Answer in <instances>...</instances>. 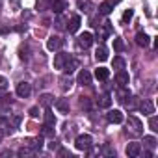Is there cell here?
Returning <instances> with one entry per match:
<instances>
[{"instance_id": "ac0fdd59", "label": "cell", "mask_w": 158, "mask_h": 158, "mask_svg": "<svg viewBox=\"0 0 158 158\" xmlns=\"http://www.w3.org/2000/svg\"><path fill=\"white\" fill-rule=\"evenodd\" d=\"M97 104H99V108H110L112 106V97L108 93H104L97 99Z\"/></svg>"}, {"instance_id": "d4e9b609", "label": "cell", "mask_w": 158, "mask_h": 158, "mask_svg": "<svg viewBox=\"0 0 158 158\" xmlns=\"http://www.w3.org/2000/svg\"><path fill=\"white\" fill-rule=\"evenodd\" d=\"M112 10H114V6H110L108 2H102V4L99 6V13H101V15H110Z\"/></svg>"}, {"instance_id": "b9f144b4", "label": "cell", "mask_w": 158, "mask_h": 158, "mask_svg": "<svg viewBox=\"0 0 158 158\" xmlns=\"http://www.w3.org/2000/svg\"><path fill=\"white\" fill-rule=\"evenodd\" d=\"M10 32V26H4V24H0V35H4Z\"/></svg>"}, {"instance_id": "ab89813d", "label": "cell", "mask_w": 158, "mask_h": 158, "mask_svg": "<svg viewBox=\"0 0 158 158\" xmlns=\"http://www.w3.org/2000/svg\"><path fill=\"white\" fill-rule=\"evenodd\" d=\"M28 114H30L32 119H37V117H39V108H37V106H32V108L28 110Z\"/></svg>"}, {"instance_id": "484cf974", "label": "cell", "mask_w": 158, "mask_h": 158, "mask_svg": "<svg viewBox=\"0 0 158 158\" xmlns=\"http://www.w3.org/2000/svg\"><path fill=\"white\" fill-rule=\"evenodd\" d=\"M128 97H130V91H128L127 88H121V89L117 91V101H119V102H125Z\"/></svg>"}, {"instance_id": "5b68a950", "label": "cell", "mask_w": 158, "mask_h": 158, "mask_svg": "<svg viewBox=\"0 0 158 158\" xmlns=\"http://www.w3.org/2000/svg\"><path fill=\"white\" fill-rule=\"evenodd\" d=\"M69 60H71V54H67V52H58V54L54 56V69H60V71H61Z\"/></svg>"}, {"instance_id": "ffe728a7", "label": "cell", "mask_w": 158, "mask_h": 158, "mask_svg": "<svg viewBox=\"0 0 158 158\" xmlns=\"http://www.w3.org/2000/svg\"><path fill=\"white\" fill-rule=\"evenodd\" d=\"M76 67H78V60H74V58L71 56V60H69V61L65 63V67H63L61 71H63L65 74H71V73H73V71H74Z\"/></svg>"}, {"instance_id": "7bdbcfd3", "label": "cell", "mask_w": 158, "mask_h": 158, "mask_svg": "<svg viewBox=\"0 0 158 158\" xmlns=\"http://www.w3.org/2000/svg\"><path fill=\"white\" fill-rule=\"evenodd\" d=\"M104 2H108L110 6H115V4H119V2H121V0H104Z\"/></svg>"}, {"instance_id": "60d3db41", "label": "cell", "mask_w": 158, "mask_h": 158, "mask_svg": "<svg viewBox=\"0 0 158 158\" xmlns=\"http://www.w3.org/2000/svg\"><path fill=\"white\" fill-rule=\"evenodd\" d=\"M58 156H69V158H71L73 154H71L67 149H58Z\"/></svg>"}, {"instance_id": "f1b7e54d", "label": "cell", "mask_w": 158, "mask_h": 158, "mask_svg": "<svg viewBox=\"0 0 158 158\" xmlns=\"http://www.w3.org/2000/svg\"><path fill=\"white\" fill-rule=\"evenodd\" d=\"M99 152H101V154H104V156H114V154H115L114 147H110L108 143H106V145H102V147L99 149Z\"/></svg>"}, {"instance_id": "603a6c76", "label": "cell", "mask_w": 158, "mask_h": 158, "mask_svg": "<svg viewBox=\"0 0 158 158\" xmlns=\"http://www.w3.org/2000/svg\"><path fill=\"white\" fill-rule=\"evenodd\" d=\"M52 102H54V97H52L50 93H43V95L39 97V104H41V106H45V108H48Z\"/></svg>"}, {"instance_id": "44dd1931", "label": "cell", "mask_w": 158, "mask_h": 158, "mask_svg": "<svg viewBox=\"0 0 158 158\" xmlns=\"http://www.w3.org/2000/svg\"><path fill=\"white\" fill-rule=\"evenodd\" d=\"M71 86H73L71 76H69V74H63V76L60 78V88H61L63 91H67V89H71Z\"/></svg>"}, {"instance_id": "9c48e42d", "label": "cell", "mask_w": 158, "mask_h": 158, "mask_svg": "<svg viewBox=\"0 0 158 158\" xmlns=\"http://www.w3.org/2000/svg\"><path fill=\"white\" fill-rule=\"evenodd\" d=\"M76 80H78V84H80V86H89L91 84V73L88 69H82L80 73H78Z\"/></svg>"}, {"instance_id": "7a4b0ae2", "label": "cell", "mask_w": 158, "mask_h": 158, "mask_svg": "<svg viewBox=\"0 0 158 158\" xmlns=\"http://www.w3.org/2000/svg\"><path fill=\"white\" fill-rule=\"evenodd\" d=\"M74 147H76L78 151L88 152V151L93 147V138H91L89 134H80V136L74 139Z\"/></svg>"}, {"instance_id": "83f0119b", "label": "cell", "mask_w": 158, "mask_h": 158, "mask_svg": "<svg viewBox=\"0 0 158 158\" xmlns=\"http://www.w3.org/2000/svg\"><path fill=\"white\" fill-rule=\"evenodd\" d=\"M143 143H145L149 149H154L158 141H156V138H154V136H143Z\"/></svg>"}, {"instance_id": "277c9868", "label": "cell", "mask_w": 158, "mask_h": 158, "mask_svg": "<svg viewBox=\"0 0 158 158\" xmlns=\"http://www.w3.org/2000/svg\"><path fill=\"white\" fill-rule=\"evenodd\" d=\"M23 145L24 147H30L35 152H39L43 149V138H26V139H23Z\"/></svg>"}, {"instance_id": "3957f363", "label": "cell", "mask_w": 158, "mask_h": 158, "mask_svg": "<svg viewBox=\"0 0 158 158\" xmlns=\"http://www.w3.org/2000/svg\"><path fill=\"white\" fill-rule=\"evenodd\" d=\"M91 43H93V34L91 32H84V34L78 35V39H76V45L80 48H89Z\"/></svg>"}, {"instance_id": "8992f818", "label": "cell", "mask_w": 158, "mask_h": 158, "mask_svg": "<svg viewBox=\"0 0 158 158\" xmlns=\"http://www.w3.org/2000/svg\"><path fill=\"white\" fill-rule=\"evenodd\" d=\"M106 119H108V123L119 125V123H123V121H125V115H123V112H121V110H108Z\"/></svg>"}, {"instance_id": "d6986e66", "label": "cell", "mask_w": 158, "mask_h": 158, "mask_svg": "<svg viewBox=\"0 0 158 158\" xmlns=\"http://www.w3.org/2000/svg\"><path fill=\"white\" fill-rule=\"evenodd\" d=\"M67 8L65 0H52V11L54 13H63V10Z\"/></svg>"}, {"instance_id": "e575fe53", "label": "cell", "mask_w": 158, "mask_h": 158, "mask_svg": "<svg viewBox=\"0 0 158 158\" xmlns=\"http://www.w3.org/2000/svg\"><path fill=\"white\" fill-rule=\"evenodd\" d=\"M19 154H21V156H32V154H35V151H32L30 147H24V145H23V147L19 149Z\"/></svg>"}, {"instance_id": "ee69618b", "label": "cell", "mask_w": 158, "mask_h": 158, "mask_svg": "<svg viewBox=\"0 0 158 158\" xmlns=\"http://www.w3.org/2000/svg\"><path fill=\"white\" fill-rule=\"evenodd\" d=\"M48 147L54 151V149H58V143H56V141H52V143H48Z\"/></svg>"}, {"instance_id": "4dcf8cb0", "label": "cell", "mask_w": 158, "mask_h": 158, "mask_svg": "<svg viewBox=\"0 0 158 158\" xmlns=\"http://www.w3.org/2000/svg\"><path fill=\"white\" fill-rule=\"evenodd\" d=\"M41 134H43V136H50V138H54V125H47V123H45Z\"/></svg>"}, {"instance_id": "f6af8a7d", "label": "cell", "mask_w": 158, "mask_h": 158, "mask_svg": "<svg viewBox=\"0 0 158 158\" xmlns=\"http://www.w3.org/2000/svg\"><path fill=\"white\" fill-rule=\"evenodd\" d=\"M2 136H4V132H2V130H0V141H2Z\"/></svg>"}, {"instance_id": "4fadbf2b", "label": "cell", "mask_w": 158, "mask_h": 158, "mask_svg": "<svg viewBox=\"0 0 158 158\" xmlns=\"http://www.w3.org/2000/svg\"><path fill=\"white\" fill-rule=\"evenodd\" d=\"M138 108H139V112H143L145 115H151V114H154V104H152L149 99H143V101L138 104Z\"/></svg>"}, {"instance_id": "cb8c5ba5", "label": "cell", "mask_w": 158, "mask_h": 158, "mask_svg": "<svg viewBox=\"0 0 158 158\" xmlns=\"http://www.w3.org/2000/svg\"><path fill=\"white\" fill-rule=\"evenodd\" d=\"M43 117H45V123H47V125H56V117H54V114H52L50 106L45 110V115H43Z\"/></svg>"}, {"instance_id": "4316f807", "label": "cell", "mask_w": 158, "mask_h": 158, "mask_svg": "<svg viewBox=\"0 0 158 158\" xmlns=\"http://www.w3.org/2000/svg\"><path fill=\"white\" fill-rule=\"evenodd\" d=\"M123 104H125V108H127V110H136V108H138L136 97H132V95H130V97H128V101H125Z\"/></svg>"}, {"instance_id": "8fae6325", "label": "cell", "mask_w": 158, "mask_h": 158, "mask_svg": "<svg viewBox=\"0 0 158 158\" xmlns=\"http://www.w3.org/2000/svg\"><path fill=\"white\" fill-rule=\"evenodd\" d=\"M112 34H114V28H112V24H110V23L99 24V39H108Z\"/></svg>"}, {"instance_id": "836d02e7", "label": "cell", "mask_w": 158, "mask_h": 158, "mask_svg": "<svg viewBox=\"0 0 158 158\" xmlns=\"http://www.w3.org/2000/svg\"><path fill=\"white\" fill-rule=\"evenodd\" d=\"M114 69H117V71L125 69V60H123L121 56H115V58H114Z\"/></svg>"}, {"instance_id": "6da1fadb", "label": "cell", "mask_w": 158, "mask_h": 158, "mask_svg": "<svg viewBox=\"0 0 158 158\" xmlns=\"http://www.w3.org/2000/svg\"><path fill=\"white\" fill-rule=\"evenodd\" d=\"M127 134L130 136H141L143 134V123L136 117V115H128V121H127Z\"/></svg>"}, {"instance_id": "f546056e", "label": "cell", "mask_w": 158, "mask_h": 158, "mask_svg": "<svg viewBox=\"0 0 158 158\" xmlns=\"http://www.w3.org/2000/svg\"><path fill=\"white\" fill-rule=\"evenodd\" d=\"M149 128H151L152 132H158V117L152 115V114H151V117H149Z\"/></svg>"}, {"instance_id": "7c38bea8", "label": "cell", "mask_w": 158, "mask_h": 158, "mask_svg": "<svg viewBox=\"0 0 158 158\" xmlns=\"http://www.w3.org/2000/svg\"><path fill=\"white\" fill-rule=\"evenodd\" d=\"M139 154H141V145H139L138 141H132V143L127 145V156L136 158V156H139Z\"/></svg>"}, {"instance_id": "1f68e13d", "label": "cell", "mask_w": 158, "mask_h": 158, "mask_svg": "<svg viewBox=\"0 0 158 158\" xmlns=\"http://www.w3.org/2000/svg\"><path fill=\"white\" fill-rule=\"evenodd\" d=\"M58 17H56V21H54V24H56V28H60V30H63L65 28V17L61 15V13H56Z\"/></svg>"}, {"instance_id": "8d00e7d4", "label": "cell", "mask_w": 158, "mask_h": 158, "mask_svg": "<svg viewBox=\"0 0 158 158\" xmlns=\"http://www.w3.org/2000/svg\"><path fill=\"white\" fill-rule=\"evenodd\" d=\"M10 123H11L13 130L19 128V125H21V115H11V117H10Z\"/></svg>"}, {"instance_id": "9a60e30c", "label": "cell", "mask_w": 158, "mask_h": 158, "mask_svg": "<svg viewBox=\"0 0 158 158\" xmlns=\"http://www.w3.org/2000/svg\"><path fill=\"white\" fill-rule=\"evenodd\" d=\"M54 106H56V110L60 114H69V101L67 99H58L54 102Z\"/></svg>"}, {"instance_id": "52a82bcc", "label": "cell", "mask_w": 158, "mask_h": 158, "mask_svg": "<svg viewBox=\"0 0 158 158\" xmlns=\"http://www.w3.org/2000/svg\"><path fill=\"white\" fill-rule=\"evenodd\" d=\"M30 93H32V84H28V82H19L17 84V95L21 99L30 97Z\"/></svg>"}, {"instance_id": "d590c367", "label": "cell", "mask_w": 158, "mask_h": 158, "mask_svg": "<svg viewBox=\"0 0 158 158\" xmlns=\"http://www.w3.org/2000/svg\"><path fill=\"white\" fill-rule=\"evenodd\" d=\"M8 91V80L4 76H0V95H4Z\"/></svg>"}, {"instance_id": "7402d4cb", "label": "cell", "mask_w": 158, "mask_h": 158, "mask_svg": "<svg viewBox=\"0 0 158 158\" xmlns=\"http://www.w3.org/2000/svg\"><path fill=\"white\" fill-rule=\"evenodd\" d=\"M136 43H138L139 47H149V35L143 34V32H138V34H136Z\"/></svg>"}, {"instance_id": "ba28073f", "label": "cell", "mask_w": 158, "mask_h": 158, "mask_svg": "<svg viewBox=\"0 0 158 158\" xmlns=\"http://www.w3.org/2000/svg\"><path fill=\"white\" fill-rule=\"evenodd\" d=\"M63 47V39L58 37V35H50L48 41H47V48L48 50H60Z\"/></svg>"}, {"instance_id": "30bf717a", "label": "cell", "mask_w": 158, "mask_h": 158, "mask_svg": "<svg viewBox=\"0 0 158 158\" xmlns=\"http://www.w3.org/2000/svg\"><path fill=\"white\" fill-rule=\"evenodd\" d=\"M115 82L119 84V88H127L128 86V82H130V76H128V73L127 71H117V74H115Z\"/></svg>"}, {"instance_id": "e0dca14e", "label": "cell", "mask_w": 158, "mask_h": 158, "mask_svg": "<svg viewBox=\"0 0 158 158\" xmlns=\"http://www.w3.org/2000/svg\"><path fill=\"white\" fill-rule=\"evenodd\" d=\"M108 76H110V69H106V67H99V69H95V78L97 80H108Z\"/></svg>"}, {"instance_id": "2e32d148", "label": "cell", "mask_w": 158, "mask_h": 158, "mask_svg": "<svg viewBox=\"0 0 158 158\" xmlns=\"http://www.w3.org/2000/svg\"><path fill=\"white\" fill-rule=\"evenodd\" d=\"M95 58H97V61H106V60H108V48H106L104 45L97 47V50H95Z\"/></svg>"}, {"instance_id": "bcb514c9", "label": "cell", "mask_w": 158, "mask_h": 158, "mask_svg": "<svg viewBox=\"0 0 158 158\" xmlns=\"http://www.w3.org/2000/svg\"><path fill=\"white\" fill-rule=\"evenodd\" d=\"M0 61H2V56H0Z\"/></svg>"}, {"instance_id": "5bb4252c", "label": "cell", "mask_w": 158, "mask_h": 158, "mask_svg": "<svg viewBox=\"0 0 158 158\" xmlns=\"http://www.w3.org/2000/svg\"><path fill=\"white\" fill-rule=\"evenodd\" d=\"M80 17L78 15H73L71 17V21H69V24H67V30L71 32V34H74V32H78V28H80Z\"/></svg>"}, {"instance_id": "74e56055", "label": "cell", "mask_w": 158, "mask_h": 158, "mask_svg": "<svg viewBox=\"0 0 158 158\" xmlns=\"http://www.w3.org/2000/svg\"><path fill=\"white\" fill-rule=\"evenodd\" d=\"M132 17H134V10H127V11L123 13V17H121V21H123V23H128V21L132 19Z\"/></svg>"}, {"instance_id": "d6a6232c", "label": "cell", "mask_w": 158, "mask_h": 158, "mask_svg": "<svg viewBox=\"0 0 158 158\" xmlns=\"http://www.w3.org/2000/svg\"><path fill=\"white\" fill-rule=\"evenodd\" d=\"M114 50H115V52H123V50H125V43H123V39H119V37L114 39Z\"/></svg>"}, {"instance_id": "f35d334b", "label": "cell", "mask_w": 158, "mask_h": 158, "mask_svg": "<svg viewBox=\"0 0 158 158\" xmlns=\"http://www.w3.org/2000/svg\"><path fill=\"white\" fill-rule=\"evenodd\" d=\"M80 106H82V108H86V110H89V108H91L89 99H88V97H80Z\"/></svg>"}]
</instances>
